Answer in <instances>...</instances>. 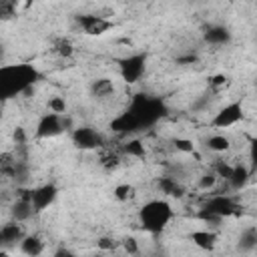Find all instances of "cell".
<instances>
[{"instance_id":"4316f807","label":"cell","mask_w":257,"mask_h":257,"mask_svg":"<svg viewBox=\"0 0 257 257\" xmlns=\"http://www.w3.org/2000/svg\"><path fill=\"white\" fill-rule=\"evenodd\" d=\"M0 245H2V237H0Z\"/></svg>"},{"instance_id":"ac0fdd59","label":"cell","mask_w":257,"mask_h":257,"mask_svg":"<svg viewBox=\"0 0 257 257\" xmlns=\"http://www.w3.org/2000/svg\"><path fill=\"white\" fill-rule=\"evenodd\" d=\"M207 147L211 151H215V153H223V151L229 149V139L225 135H213V137H209Z\"/></svg>"},{"instance_id":"d4e9b609","label":"cell","mask_w":257,"mask_h":257,"mask_svg":"<svg viewBox=\"0 0 257 257\" xmlns=\"http://www.w3.org/2000/svg\"><path fill=\"white\" fill-rule=\"evenodd\" d=\"M215 177H217L215 173H211V175H205V179L201 181V185H203V187H211V185L215 183Z\"/></svg>"},{"instance_id":"6da1fadb","label":"cell","mask_w":257,"mask_h":257,"mask_svg":"<svg viewBox=\"0 0 257 257\" xmlns=\"http://www.w3.org/2000/svg\"><path fill=\"white\" fill-rule=\"evenodd\" d=\"M163 114H165V104L159 98L139 94L133 98L131 106L110 122V128L116 133H133L143 126L155 124Z\"/></svg>"},{"instance_id":"5bb4252c","label":"cell","mask_w":257,"mask_h":257,"mask_svg":"<svg viewBox=\"0 0 257 257\" xmlns=\"http://www.w3.org/2000/svg\"><path fill=\"white\" fill-rule=\"evenodd\" d=\"M0 237H2V243H12V241H20L24 235H22V229H20V225L16 221V223L4 225L0 229Z\"/></svg>"},{"instance_id":"5b68a950","label":"cell","mask_w":257,"mask_h":257,"mask_svg":"<svg viewBox=\"0 0 257 257\" xmlns=\"http://www.w3.org/2000/svg\"><path fill=\"white\" fill-rule=\"evenodd\" d=\"M64 114L52 112V110L46 112V114H42L40 120H38V124H36V131H34L36 139H54V137L62 135L66 131V126H68V120L64 118Z\"/></svg>"},{"instance_id":"8fae6325","label":"cell","mask_w":257,"mask_h":257,"mask_svg":"<svg viewBox=\"0 0 257 257\" xmlns=\"http://www.w3.org/2000/svg\"><path fill=\"white\" fill-rule=\"evenodd\" d=\"M32 215H34V207H32V203H30V191H28V195L20 197V199L12 205V217H14V221L22 223V221H28Z\"/></svg>"},{"instance_id":"7402d4cb","label":"cell","mask_w":257,"mask_h":257,"mask_svg":"<svg viewBox=\"0 0 257 257\" xmlns=\"http://www.w3.org/2000/svg\"><path fill=\"white\" fill-rule=\"evenodd\" d=\"M126 153H128V155H139V157H141V155L145 153V149H143V145H141L139 141H131V143L126 145Z\"/></svg>"},{"instance_id":"603a6c76","label":"cell","mask_w":257,"mask_h":257,"mask_svg":"<svg viewBox=\"0 0 257 257\" xmlns=\"http://www.w3.org/2000/svg\"><path fill=\"white\" fill-rule=\"evenodd\" d=\"M10 4H12V8L14 10H18V8H26V6H30L32 4V0H8Z\"/></svg>"},{"instance_id":"ffe728a7","label":"cell","mask_w":257,"mask_h":257,"mask_svg":"<svg viewBox=\"0 0 257 257\" xmlns=\"http://www.w3.org/2000/svg\"><path fill=\"white\" fill-rule=\"evenodd\" d=\"M135 195V187H131V185H118L116 189H114V197L118 199V201H126V199H131Z\"/></svg>"},{"instance_id":"484cf974","label":"cell","mask_w":257,"mask_h":257,"mask_svg":"<svg viewBox=\"0 0 257 257\" xmlns=\"http://www.w3.org/2000/svg\"><path fill=\"white\" fill-rule=\"evenodd\" d=\"M0 58H2V46H0Z\"/></svg>"},{"instance_id":"9a60e30c","label":"cell","mask_w":257,"mask_h":257,"mask_svg":"<svg viewBox=\"0 0 257 257\" xmlns=\"http://www.w3.org/2000/svg\"><path fill=\"white\" fill-rule=\"evenodd\" d=\"M205 38H207V42H211V44H225V42L229 40V32H227V28H223V26H211V28L205 32Z\"/></svg>"},{"instance_id":"d6986e66","label":"cell","mask_w":257,"mask_h":257,"mask_svg":"<svg viewBox=\"0 0 257 257\" xmlns=\"http://www.w3.org/2000/svg\"><path fill=\"white\" fill-rule=\"evenodd\" d=\"M92 92H94L96 96H108V94L112 92V82H110L108 78H98V80H94V84H92Z\"/></svg>"},{"instance_id":"277c9868","label":"cell","mask_w":257,"mask_h":257,"mask_svg":"<svg viewBox=\"0 0 257 257\" xmlns=\"http://www.w3.org/2000/svg\"><path fill=\"white\" fill-rule=\"evenodd\" d=\"M147 72V54L145 52H133L118 60V74L124 82L135 84L139 82Z\"/></svg>"},{"instance_id":"30bf717a","label":"cell","mask_w":257,"mask_h":257,"mask_svg":"<svg viewBox=\"0 0 257 257\" xmlns=\"http://www.w3.org/2000/svg\"><path fill=\"white\" fill-rule=\"evenodd\" d=\"M78 24H80V28H82L86 34H90V36H100V34H104V32L112 26L106 18L96 16V14H84V16H80V18H78Z\"/></svg>"},{"instance_id":"4fadbf2b","label":"cell","mask_w":257,"mask_h":257,"mask_svg":"<svg viewBox=\"0 0 257 257\" xmlns=\"http://www.w3.org/2000/svg\"><path fill=\"white\" fill-rule=\"evenodd\" d=\"M191 239L201 249H213L215 247V241H217V235L213 231H195L191 235Z\"/></svg>"},{"instance_id":"2e32d148","label":"cell","mask_w":257,"mask_h":257,"mask_svg":"<svg viewBox=\"0 0 257 257\" xmlns=\"http://www.w3.org/2000/svg\"><path fill=\"white\" fill-rule=\"evenodd\" d=\"M239 241H241L239 247H241L243 251H253L255 245H257V231H255V227L245 229V231L241 233V239H239Z\"/></svg>"},{"instance_id":"ba28073f","label":"cell","mask_w":257,"mask_h":257,"mask_svg":"<svg viewBox=\"0 0 257 257\" xmlns=\"http://www.w3.org/2000/svg\"><path fill=\"white\" fill-rule=\"evenodd\" d=\"M56 195H58V189L52 183H46V185H40V187L32 189L30 191V203L34 207V213L44 211L46 207H50L54 203Z\"/></svg>"},{"instance_id":"52a82bcc","label":"cell","mask_w":257,"mask_h":257,"mask_svg":"<svg viewBox=\"0 0 257 257\" xmlns=\"http://www.w3.org/2000/svg\"><path fill=\"white\" fill-rule=\"evenodd\" d=\"M237 203L229 197V195H215L211 197L205 207H203V217L205 219H221L227 215H233L237 211Z\"/></svg>"},{"instance_id":"44dd1931","label":"cell","mask_w":257,"mask_h":257,"mask_svg":"<svg viewBox=\"0 0 257 257\" xmlns=\"http://www.w3.org/2000/svg\"><path fill=\"white\" fill-rule=\"evenodd\" d=\"M48 108H50L52 112H60V114H64V112H66V102H64V98L56 96V98H50Z\"/></svg>"},{"instance_id":"7c38bea8","label":"cell","mask_w":257,"mask_h":257,"mask_svg":"<svg viewBox=\"0 0 257 257\" xmlns=\"http://www.w3.org/2000/svg\"><path fill=\"white\" fill-rule=\"evenodd\" d=\"M20 249H22V253H26V255H40L42 249H44V243H42L38 237L26 235V237L20 239Z\"/></svg>"},{"instance_id":"9c48e42d","label":"cell","mask_w":257,"mask_h":257,"mask_svg":"<svg viewBox=\"0 0 257 257\" xmlns=\"http://www.w3.org/2000/svg\"><path fill=\"white\" fill-rule=\"evenodd\" d=\"M72 143L78 149L88 151V149H96L98 145H102V137H100V133H96L90 126H78L72 131Z\"/></svg>"},{"instance_id":"8992f818","label":"cell","mask_w":257,"mask_h":257,"mask_svg":"<svg viewBox=\"0 0 257 257\" xmlns=\"http://www.w3.org/2000/svg\"><path fill=\"white\" fill-rule=\"evenodd\" d=\"M241 120H243V104H241V100H233L215 112L211 124L215 128H231Z\"/></svg>"},{"instance_id":"cb8c5ba5","label":"cell","mask_w":257,"mask_h":257,"mask_svg":"<svg viewBox=\"0 0 257 257\" xmlns=\"http://www.w3.org/2000/svg\"><path fill=\"white\" fill-rule=\"evenodd\" d=\"M175 145H177V149H181V151H193V147H191L189 141H175Z\"/></svg>"},{"instance_id":"3957f363","label":"cell","mask_w":257,"mask_h":257,"mask_svg":"<svg viewBox=\"0 0 257 257\" xmlns=\"http://www.w3.org/2000/svg\"><path fill=\"white\" fill-rule=\"evenodd\" d=\"M173 207L169 201L165 199H151L147 201L141 209H139V225L147 231V233H161L167 229V225L173 221Z\"/></svg>"},{"instance_id":"e0dca14e","label":"cell","mask_w":257,"mask_h":257,"mask_svg":"<svg viewBox=\"0 0 257 257\" xmlns=\"http://www.w3.org/2000/svg\"><path fill=\"white\" fill-rule=\"evenodd\" d=\"M247 179H249V171L245 167H233V171L229 175V181H231V185L235 189H241L247 183Z\"/></svg>"},{"instance_id":"7a4b0ae2","label":"cell","mask_w":257,"mask_h":257,"mask_svg":"<svg viewBox=\"0 0 257 257\" xmlns=\"http://www.w3.org/2000/svg\"><path fill=\"white\" fill-rule=\"evenodd\" d=\"M40 72L34 64L28 62H10L0 64V102L12 100L24 94L28 88L36 84Z\"/></svg>"}]
</instances>
